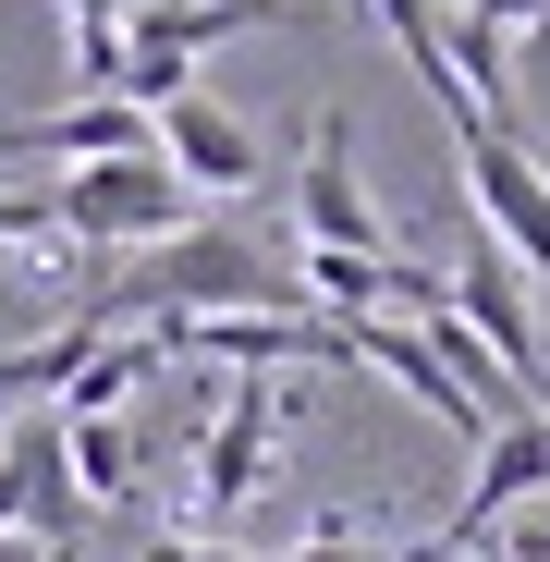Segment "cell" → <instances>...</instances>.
I'll list each match as a JSON object with an SVG mask.
<instances>
[{
    "label": "cell",
    "mask_w": 550,
    "mask_h": 562,
    "mask_svg": "<svg viewBox=\"0 0 550 562\" xmlns=\"http://www.w3.org/2000/svg\"><path fill=\"white\" fill-rule=\"evenodd\" d=\"M197 209H209V196H197V183H171L159 147H147V159H86V171L49 183V233H61V245H123V257L197 233Z\"/></svg>",
    "instance_id": "cell-1"
},
{
    "label": "cell",
    "mask_w": 550,
    "mask_h": 562,
    "mask_svg": "<svg viewBox=\"0 0 550 562\" xmlns=\"http://www.w3.org/2000/svg\"><path fill=\"white\" fill-rule=\"evenodd\" d=\"M282 416H294L282 380H233L221 392V416L197 428V538H221L269 477H282Z\"/></svg>",
    "instance_id": "cell-2"
},
{
    "label": "cell",
    "mask_w": 550,
    "mask_h": 562,
    "mask_svg": "<svg viewBox=\"0 0 550 562\" xmlns=\"http://www.w3.org/2000/svg\"><path fill=\"white\" fill-rule=\"evenodd\" d=\"M452 183H465V221L538 281V294H550V183L526 171V135H452Z\"/></svg>",
    "instance_id": "cell-3"
},
{
    "label": "cell",
    "mask_w": 550,
    "mask_h": 562,
    "mask_svg": "<svg viewBox=\"0 0 550 562\" xmlns=\"http://www.w3.org/2000/svg\"><path fill=\"white\" fill-rule=\"evenodd\" d=\"M538 490H550V416H538V404H514V416L478 440V477H465V502L440 514V538H428V550H440V562H465V550H478V538H502Z\"/></svg>",
    "instance_id": "cell-4"
},
{
    "label": "cell",
    "mask_w": 550,
    "mask_h": 562,
    "mask_svg": "<svg viewBox=\"0 0 550 562\" xmlns=\"http://www.w3.org/2000/svg\"><path fill=\"white\" fill-rule=\"evenodd\" d=\"M294 221H306V245H318V257H404V245H392V221H380V196L355 183V123H343V111H318V135H306Z\"/></svg>",
    "instance_id": "cell-5"
},
{
    "label": "cell",
    "mask_w": 550,
    "mask_h": 562,
    "mask_svg": "<svg viewBox=\"0 0 550 562\" xmlns=\"http://www.w3.org/2000/svg\"><path fill=\"white\" fill-rule=\"evenodd\" d=\"M37 538V550H86V502H74V477H61V416L49 404H25L13 428H0V538Z\"/></svg>",
    "instance_id": "cell-6"
},
{
    "label": "cell",
    "mask_w": 550,
    "mask_h": 562,
    "mask_svg": "<svg viewBox=\"0 0 550 562\" xmlns=\"http://www.w3.org/2000/svg\"><path fill=\"white\" fill-rule=\"evenodd\" d=\"M452 318L490 342V367H502L526 404H550V392H538V380H550V342H538V306H526V269H514L490 233H478V257H465V269H452Z\"/></svg>",
    "instance_id": "cell-7"
},
{
    "label": "cell",
    "mask_w": 550,
    "mask_h": 562,
    "mask_svg": "<svg viewBox=\"0 0 550 562\" xmlns=\"http://www.w3.org/2000/svg\"><path fill=\"white\" fill-rule=\"evenodd\" d=\"M147 135H159V171H171V183H197V196H245V183H269L257 123H233L221 99H197V86H183L171 111H147Z\"/></svg>",
    "instance_id": "cell-8"
},
{
    "label": "cell",
    "mask_w": 550,
    "mask_h": 562,
    "mask_svg": "<svg viewBox=\"0 0 550 562\" xmlns=\"http://www.w3.org/2000/svg\"><path fill=\"white\" fill-rule=\"evenodd\" d=\"M147 147H159V135H147L135 99H74V111H37V123H0V171H13V159L86 171V159H147Z\"/></svg>",
    "instance_id": "cell-9"
},
{
    "label": "cell",
    "mask_w": 550,
    "mask_h": 562,
    "mask_svg": "<svg viewBox=\"0 0 550 562\" xmlns=\"http://www.w3.org/2000/svg\"><path fill=\"white\" fill-rule=\"evenodd\" d=\"M135 464H147V440L123 428V416H61V477H74V502H135Z\"/></svg>",
    "instance_id": "cell-10"
},
{
    "label": "cell",
    "mask_w": 550,
    "mask_h": 562,
    "mask_svg": "<svg viewBox=\"0 0 550 562\" xmlns=\"http://www.w3.org/2000/svg\"><path fill=\"white\" fill-rule=\"evenodd\" d=\"M135 380H159V342H147V330H99V342H86V367H74V392H61L49 416H123Z\"/></svg>",
    "instance_id": "cell-11"
},
{
    "label": "cell",
    "mask_w": 550,
    "mask_h": 562,
    "mask_svg": "<svg viewBox=\"0 0 550 562\" xmlns=\"http://www.w3.org/2000/svg\"><path fill=\"white\" fill-rule=\"evenodd\" d=\"M0 245H61L49 233V183H0Z\"/></svg>",
    "instance_id": "cell-12"
},
{
    "label": "cell",
    "mask_w": 550,
    "mask_h": 562,
    "mask_svg": "<svg viewBox=\"0 0 550 562\" xmlns=\"http://www.w3.org/2000/svg\"><path fill=\"white\" fill-rule=\"evenodd\" d=\"M282 562H367V526H355V514H318V526H306Z\"/></svg>",
    "instance_id": "cell-13"
},
{
    "label": "cell",
    "mask_w": 550,
    "mask_h": 562,
    "mask_svg": "<svg viewBox=\"0 0 550 562\" xmlns=\"http://www.w3.org/2000/svg\"><path fill=\"white\" fill-rule=\"evenodd\" d=\"M147 562H257V550H233V538H197V526H171Z\"/></svg>",
    "instance_id": "cell-14"
},
{
    "label": "cell",
    "mask_w": 550,
    "mask_h": 562,
    "mask_svg": "<svg viewBox=\"0 0 550 562\" xmlns=\"http://www.w3.org/2000/svg\"><path fill=\"white\" fill-rule=\"evenodd\" d=\"M526 171H538V183H550V135H526Z\"/></svg>",
    "instance_id": "cell-15"
},
{
    "label": "cell",
    "mask_w": 550,
    "mask_h": 562,
    "mask_svg": "<svg viewBox=\"0 0 550 562\" xmlns=\"http://www.w3.org/2000/svg\"><path fill=\"white\" fill-rule=\"evenodd\" d=\"M343 13H380V0H343Z\"/></svg>",
    "instance_id": "cell-16"
},
{
    "label": "cell",
    "mask_w": 550,
    "mask_h": 562,
    "mask_svg": "<svg viewBox=\"0 0 550 562\" xmlns=\"http://www.w3.org/2000/svg\"><path fill=\"white\" fill-rule=\"evenodd\" d=\"M37 562H74V550H37Z\"/></svg>",
    "instance_id": "cell-17"
},
{
    "label": "cell",
    "mask_w": 550,
    "mask_h": 562,
    "mask_svg": "<svg viewBox=\"0 0 550 562\" xmlns=\"http://www.w3.org/2000/svg\"><path fill=\"white\" fill-rule=\"evenodd\" d=\"M538 416H550V404H538Z\"/></svg>",
    "instance_id": "cell-18"
}]
</instances>
